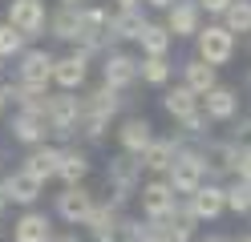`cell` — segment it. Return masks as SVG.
Returning a JSON list of instances; mask_svg holds the SVG:
<instances>
[{"instance_id":"603a6c76","label":"cell","mask_w":251,"mask_h":242,"mask_svg":"<svg viewBox=\"0 0 251 242\" xmlns=\"http://www.w3.org/2000/svg\"><path fill=\"white\" fill-rule=\"evenodd\" d=\"M93 174V161H89V150H77V145H61V166H57V177L65 186H85V177Z\"/></svg>"},{"instance_id":"8fae6325","label":"cell","mask_w":251,"mask_h":242,"mask_svg":"<svg viewBox=\"0 0 251 242\" xmlns=\"http://www.w3.org/2000/svg\"><path fill=\"white\" fill-rule=\"evenodd\" d=\"M53 53L49 48H25V57L17 65V81L28 89H53Z\"/></svg>"},{"instance_id":"e575fe53","label":"cell","mask_w":251,"mask_h":242,"mask_svg":"<svg viewBox=\"0 0 251 242\" xmlns=\"http://www.w3.org/2000/svg\"><path fill=\"white\" fill-rule=\"evenodd\" d=\"M154 242H191V238H186V234H178V230H170V226H162V222H158V238H154Z\"/></svg>"},{"instance_id":"7c38bea8","label":"cell","mask_w":251,"mask_h":242,"mask_svg":"<svg viewBox=\"0 0 251 242\" xmlns=\"http://www.w3.org/2000/svg\"><path fill=\"white\" fill-rule=\"evenodd\" d=\"M89 81V57L85 53H65L53 61V89L57 93H81Z\"/></svg>"},{"instance_id":"3957f363","label":"cell","mask_w":251,"mask_h":242,"mask_svg":"<svg viewBox=\"0 0 251 242\" xmlns=\"http://www.w3.org/2000/svg\"><path fill=\"white\" fill-rule=\"evenodd\" d=\"M105 186H109V206L114 210H126V202L138 198V186H142V161L138 157H109V166H105Z\"/></svg>"},{"instance_id":"484cf974","label":"cell","mask_w":251,"mask_h":242,"mask_svg":"<svg viewBox=\"0 0 251 242\" xmlns=\"http://www.w3.org/2000/svg\"><path fill=\"white\" fill-rule=\"evenodd\" d=\"M142 28H146L142 8H134V12H109V41H134L138 44Z\"/></svg>"},{"instance_id":"52a82bcc","label":"cell","mask_w":251,"mask_h":242,"mask_svg":"<svg viewBox=\"0 0 251 242\" xmlns=\"http://www.w3.org/2000/svg\"><path fill=\"white\" fill-rule=\"evenodd\" d=\"M4 24H12L25 41H37L49 28V8H45V0H8Z\"/></svg>"},{"instance_id":"ffe728a7","label":"cell","mask_w":251,"mask_h":242,"mask_svg":"<svg viewBox=\"0 0 251 242\" xmlns=\"http://www.w3.org/2000/svg\"><path fill=\"white\" fill-rule=\"evenodd\" d=\"M166 32L175 41H182V37H199V28H202V12H199V4L195 0H175V4L166 8Z\"/></svg>"},{"instance_id":"83f0119b","label":"cell","mask_w":251,"mask_h":242,"mask_svg":"<svg viewBox=\"0 0 251 242\" xmlns=\"http://www.w3.org/2000/svg\"><path fill=\"white\" fill-rule=\"evenodd\" d=\"M49 93H53V89H28V85H21V81H8V85H4V97H8L17 109H41V113H45Z\"/></svg>"},{"instance_id":"836d02e7","label":"cell","mask_w":251,"mask_h":242,"mask_svg":"<svg viewBox=\"0 0 251 242\" xmlns=\"http://www.w3.org/2000/svg\"><path fill=\"white\" fill-rule=\"evenodd\" d=\"M195 4H199L202 16H219V21H223V12L231 8V0H195Z\"/></svg>"},{"instance_id":"f6af8a7d","label":"cell","mask_w":251,"mask_h":242,"mask_svg":"<svg viewBox=\"0 0 251 242\" xmlns=\"http://www.w3.org/2000/svg\"><path fill=\"white\" fill-rule=\"evenodd\" d=\"M0 73H4V61H0Z\"/></svg>"},{"instance_id":"ee69618b","label":"cell","mask_w":251,"mask_h":242,"mask_svg":"<svg viewBox=\"0 0 251 242\" xmlns=\"http://www.w3.org/2000/svg\"><path fill=\"white\" fill-rule=\"evenodd\" d=\"M0 177H4V157H0Z\"/></svg>"},{"instance_id":"d4e9b609","label":"cell","mask_w":251,"mask_h":242,"mask_svg":"<svg viewBox=\"0 0 251 242\" xmlns=\"http://www.w3.org/2000/svg\"><path fill=\"white\" fill-rule=\"evenodd\" d=\"M182 85L191 89L195 97H207L219 85V69H211V65H202L199 57H191V61L182 65Z\"/></svg>"},{"instance_id":"30bf717a","label":"cell","mask_w":251,"mask_h":242,"mask_svg":"<svg viewBox=\"0 0 251 242\" xmlns=\"http://www.w3.org/2000/svg\"><path fill=\"white\" fill-rule=\"evenodd\" d=\"M199 109H202V117H207L211 125H227V121L239 117L243 97H239V89H231V85H215L207 97H199Z\"/></svg>"},{"instance_id":"ac0fdd59","label":"cell","mask_w":251,"mask_h":242,"mask_svg":"<svg viewBox=\"0 0 251 242\" xmlns=\"http://www.w3.org/2000/svg\"><path fill=\"white\" fill-rule=\"evenodd\" d=\"M182 137H154L150 141V150L138 157L142 161V174H150V177H166L170 174V166H175V157L182 154Z\"/></svg>"},{"instance_id":"7402d4cb","label":"cell","mask_w":251,"mask_h":242,"mask_svg":"<svg viewBox=\"0 0 251 242\" xmlns=\"http://www.w3.org/2000/svg\"><path fill=\"white\" fill-rule=\"evenodd\" d=\"M53 218L45 210H25V214L12 222V242H53Z\"/></svg>"},{"instance_id":"1f68e13d","label":"cell","mask_w":251,"mask_h":242,"mask_svg":"<svg viewBox=\"0 0 251 242\" xmlns=\"http://www.w3.org/2000/svg\"><path fill=\"white\" fill-rule=\"evenodd\" d=\"M223 190H227V210L231 214H247L251 218V182L231 177V182H223Z\"/></svg>"},{"instance_id":"8992f818","label":"cell","mask_w":251,"mask_h":242,"mask_svg":"<svg viewBox=\"0 0 251 242\" xmlns=\"http://www.w3.org/2000/svg\"><path fill=\"white\" fill-rule=\"evenodd\" d=\"M195 57L202 65H211V69H219V65H231L235 61V37L223 28V24H202L199 37H195Z\"/></svg>"},{"instance_id":"d6986e66","label":"cell","mask_w":251,"mask_h":242,"mask_svg":"<svg viewBox=\"0 0 251 242\" xmlns=\"http://www.w3.org/2000/svg\"><path fill=\"white\" fill-rule=\"evenodd\" d=\"M199 154H202V166H207V182H219V177H235V141H211L207 145H199Z\"/></svg>"},{"instance_id":"44dd1931","label":"cell","mask_w":251,"mask_h":242,"mask_svg":"<svg viewBox=\"0 0 251 242\" xmlns=\"http://www.w3.org/2000/svg\"><path fill=\"white\" fill-rule=\"evenodd\" d=\"M57 166H61V145H57V141H45V145H37V150H28L25 161H21V170H25L28 177H37L41 186L57 177Z\"/></svg>"},{"instance_id":"f546056e","label":"cell","mask_w":251,"mask_h":242,"mask_svg":"<svg viewBox=\"0 0 251 242\" xmlns=\"http://www.w3.org/2000/svg\"><path fill=\"white\" fill-rule=\"evenodd\" d=\"M223 24L231 37H239V32H251V0H231V8L223 12Z\"/></svg>"},{"instance_id":"4fadbf2b","label":"cell","mask_w":251,"mask_h":242,"mask_svg":"<svg viewBox=\"0 0 251 242\" xmlns=\"http://www.w3.org/2000/svg\"><path fill=\"white\" fill-rule=\"evenodd\" d=\"M138 81V57L122 53V48H109L101 57V85H109L114 93H126Z\"/></svg>"},{"instance_id":"9c48e42d","label":"cell","mask_w":251,"mask_h":242,"mask_svg":"<svg viewBox=\"0 0 251 242\" xmlns=\"http://www.w3.org/2000/svg\"><path fill=\"white\" fill-rule=\"evenodd\" d=\"M138 202H142L146 222H162V218H170V214H175V206H178L182 198L166 186V177H150V182H142V186H138Z\"/></svg>"},{"instance_id":"ab89813d","label":"cell","mask_w":251,"mask_h":242,"mask_svg":"<svg viewBox=\"0 0 251 242\" xmlns=\"http://www.w3.org/2000/svg\"><path fill=\"white\" fill-rule=\"evenodd\" d=\"M53 242H81V238H77V234H57Z\"/></svg>"},{"instance_id":"74e56055","label":"cell","mask_w":251,"mask_h":242,"mask_svg":"<svg viewBox=\"0 0 251 242\" xmlns=\"http://www.w3.org/2000/svg\"><path fill=\"white\" fill-rule=\"evenodd\" d=\"M142 4H150V8H170L175 0H142Z\"/></svg>"},{"instance_id":"f35d334b","label":"cell","mask_w":251,"mask_h":242,"mask_svg":"<svg viewBox=\"0 0 251 242\" xmlns=\"http://www.w3.org/2000/svg\"><path fill=\"white\" fill-rule=\"evenodd\" d=\"M199 242H231V238H223V234H207V238H199Z\"/></svg>"},{"instance_id":"277c9868","label":"cell","mask_w":251,"mask_h":242,"mask_svg":"<svg viewBox=\"0 0 251 242\" xmlns=\"http://www.w3.org/2000/svg\"><path fill=\"white\" fill-rule=\"evenodd\" d=\"M45 121H49V137L57 141H73L81 129V93H49L45 101Z\"/></svg>"},{"instance_id":"ba28073f","label":"cell","mask_w":251,"mask_h":242,"mask_svg":"<svg viewBox=\"0 0 251 242\" xmlns=\"http://www.w3.org/2000/svg\"><path fill=\"white\" fill-rule=\"evenodd\" d=\"M93 206H98V194H93L89 186H61V194L53 198L57 218L69 222V226H85L89 214H93Z\"/></svg>"},{"instance_id":"b9f144b4","label":"cell","mask_w":251,"mask_h":242,"mask_svg":"<svg viewBox=\"0 0 251 242\" xmlns=\"http://www.w3.org/2000/svg\"><path fill=\"white\" fill-rule=\"evenodd\" d=\"M231 242H251V234H239V238H231Z\"/></svg>"},{"instance_id":"5b68a950","label":"cell","mask_w":251,"mask_h":242,"mask_svg":"<svg viewBox=\"0 0 251 242\" xmlns=\"http://www.w3.org/2000/svg\"><path fill=\"white\" fill-rule=\"evenodd\" d=\"M166 186L178 194V198H191L199 186H207V166H202V154L195 145H182V154L175 157V166L166 174Z\"/></svg>"},{"instance_id":"6da1fadb","label":"cell","mask_w":251,"mask_h":242,"mask_svg":"<svg viewBox=\"0 0 251 242\" xmlns=\"http://www.w3.org/2000/svg\"><path fill=\"white\" fill-rule=\"evenodd\" d=\"M122 105H126V97L114 93L109 85H98V89L81 93V129H77V137L85 145H101L109 137V125H114Z\"/></svg>"},{"instance_id":"d6a6232c","label":"cell","mask_w":251,"mask_h":242,"mask_svg":"<svg viewBox=\"0 0 251 242\" xmlns=\"http://www.w3.org/2000/svg\"><path fill=\"white\" fill-rule=\"evenodd\" d=\"M25 48H28V41H25L12 24L0 21V61H12V57L21 61V57H25Z\"/></svg>"},{"instance_id":"4316f807","label":"cell","mask_w":251,"mask_h":242,"mask_svg":"<svg viewBox=\"0 0 251 242\" xmlns=\"http://www.w3.org/2000/svg\"><path fill=\"white\" fill-rule=\"evenodd\" d=\"M170 44H175V37L166 32V24L146 21L142 37H138V48H142V57H166V53H170Z\"/></svg>"},{"instance_id":"7a4b0ae2","label":"cell","mask_w":251,"mask_h":242,"mask_svg":"<svg viewBox=\"0 0 251 242\" xmlns=\"http://www.w3.org/2000/svg\"><path fill=\"white\" fill-rule=\"evenodd\" d=\"M109 8H101V4H85L81 12H77V41H73V53H85V57H93V53H109Z\"/></svg>"},{"instance_id":"4dcf8cb0","label":"cell","mask_w":251,"mask_h":242,"mask_svg":"<svg viewBox=\"0 0 251 242\" xmlns=\"http://www.w3.org/2000/svg\"><path fill=\"white\" fill-rule=\"evenodd\" d=\"M77 12L81 8H57V12H49V32L57 41H77Z\"/></svg>"},{"instance_id":"8d00e7d4","label":"cell","mask_w":251,"mask_h":242,"mask_svg":"<svg viewBox=\"0 0 251 242\" xmlns=\"http://www.w3.org/2000/svg\"><path fill=\"white\" fill-rule=\"evenodd\" d=\"M89 0H57V8H85Z\"/></svg>"},{"instance_id":"5bb4252c","label":"cell","mask_w":251,"mask_h":242,"mask_svg":"<svg viewBox=\"0 0 251 242\" xmlns=\"http://www.w3.org/2000/svg\"><path fill=\"white\" fill-rule=\"evenodd\" d=\"M8 133H12V141L37 150V145L49 141V121H45L41 109H17V113H12V121H8Z\"/></svg>"},{"instance_id":"7bdbcfd3","label":"cell","mask_w":251,"mask_h":242,"mask_svg":"<svg viewBox=\"0 0 251 242\" xmlns=\"http://www.w3.org/2000/svg\"><path fill=\"white\" fill-rule=\"evenodd\" d=\"M4 210H8V202H4V198H0V214H4Z\"/></svg>"},{"instance_id":"2e32d148","label":"cell","mask_w":251,"mask_h":242,"mask_svg":"<svg viewBox=\"0 0 251 242\" xmlns=\"http://www.w3.org/2000/svg\"><path fill=\"white\" fill-rule=\"evenodd\" d=\"M41 194H45V186L37 182V177H28L25 170H12V174L0 177V198H4L8 206H25V210H33Z\"/></svg>"},{"instance_id":"e0dca14e","label":"cell","mask_w":251,"mask_h":242,"mask_svg":"<svg viewBox=\"0 0 251 242\" xmlns=\"http://www.w3.org/2000/svg\"><path fill=\"white\" fill-rule=\"evenodd\" d=\"M114 133H118V145H122L126 157H142V154L150 150V141L158 137V133H154V125H150L146 117H138V113H130Z\"/></svg>"},{"instance_id":"bcb514c9","label":"cell","mask_w":251,"mask_h":242,"mask_svg":"<svg viewBox=\"0 0 251 242\" xmlns=\"http://www.w3.org/2000/svg\"><path fill=\"white\" fill-rule=\"evenodd\" d=\"M247 234H251V230H247Z\"/></svg>"},{"instance_id":"f1b7e54d","label":"cell","mask_w":251,"mask_h":242,"mask_svg":"<svg viewBox=\"0 0 251 242\" xmlns=\"http://www.w3.org/2000/svg\"><path fill=\"white\" fill-rule=\"evenodd\" d=\"M170 77H175L170 57H138V81L142 85H166Z\"/></svg>"},{"instance_id":"9a60e30c","label":"cell","mask_w":251,"mask_h":242,"mask_svg":"<svg viewBox=\"0 0 251 242\" xmlns=\"http://www.w3.org/2000/svg\"><path fill=\"white\" fill-rule=\"evenodd\" d=\"M186 210L195 214V222H215L219 214H227V190L223 182H207V186H199L191 198H182Z\"/></svg>"},{"instance_id":"60d3db41","label":"cell","mask_w":251,"mask_h":242,"mask_svg":"<svg viewBox=\"0 0 251 242\" xmlns=\"http://www.w3.org/2000/svg\"><path fill=\"white\" fill-rule=\"evenodd\" d=\"M4 105H8V97H4V85H0V113H4Z\"/></svg>"},{"instance_id":"cb8c5ba5","label":"cell","mask_w":251,"mask_h":242,"mask_svg":"<svg viewBox=\"0 0 251 242\" xmlns=\"http://www.w3.org/2000/svg\"><path fill=\"white\" fill-rule=\"evenodd\" d=\"M162 109H166L178 125H186L191 117H199V113H202V109H199V97L186 89V85H170V89L162 93Z\"/></svg>"},{"instance_id":"d590c367","label":"cell","mask_w":251,"mask_h":242,"mask_svg":"<svg viewBox=\"0 0 251 242\" xmlns=\"http://www.w3.org/2000/svg\"><path fill=\"white\" fill-rule=\"evenodd\" d=\"M142 8V0H114V12H134Z\"/></svg>"}]
</instances>
